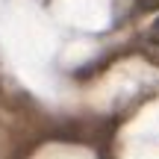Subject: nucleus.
I'll list each match as a JSON object with an SVG mask.
<instances>
[{
	"label": "nucleus",
	"mask_w": 159,
	"mask_h": 159,
	"mask_svg": "<svg viewBox=\"0 0 159 159\" xmlns=\"http://www.w3.org/2000/svg\"><path fill=\"white\" fill-rule=\"evenodd\" d=\"M136 9L139 12H153V9H159V0H136Z\"/></svg>",
	"instance_id": "f257e3e1"
},
{
	"label": "nucleus",
	"mask_w": 159,
	"mask_h": 159,
	"mask_svg": "<svg viewBox=\"0 0 159 159\" xmlns=\"http://www.w3.org/2000/svg\"><path fill=\"white\" fill-rule=\"evenodd\" d=\"M148 41H150V44H156V47H159V18H156L153 24H150V30H148Z\"/></svg>",
	"instance_id": "f03ea898"
}]
</instances>
